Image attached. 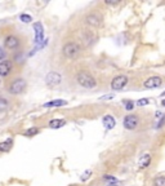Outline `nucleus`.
Returning a JSON list of instances; mask_svg holds the SVG:
<instances>
[{
	"instance_id": "nucleus-18",
	"label": "nucleus",
	"mask_w": 165,
	"mask_h": 186,
	"mask_svg": "<svg viewBox=\"0 0 165 186\" xmlns=\"http://www.w3.org/2000/svg\"><path fill=\"white\" fill-rule=\"evenodd\" d=\"M9 107H10V102L5 97H0V113L7 111Z\"/></svg>"
},
{
	"instance_id": "nucleus-4",
	"label": "nucleus",
	"mask_w": 165,
	"mask_h": 186,
	"mask_svg": "<svg viewBox=\"0 0 165 186\" xmlns=\"http://www.w3.org/2000/svg\"><path fill=\"white\" fill-rule=\"evenodd\" d=\"M26 89V81L23 79H16L12 81V84L9 85V93L10 95H21L22 92Z\"/></svg>"
},
{
	"instance_id": "nucleus-20",
	"label": "nucleus",
	"mask_w": 165,
	"mask_h": 186,
	"mask_svg": "<svg viewBox=\"0 0 165 186\" xmlns=\"http://www.w3.org/2000/svg\"><path fill=\"white\" fill-rule=\"evenodd\" d=\"M19 20L23 23H30L31 21H32V17H31V16H29V14H21L19 16Z\"/></svg>"
},
{
	"instance_id": "nucleus-12",
	"label": "nucleus",
	"mask_w": 165,
	"mask_h": 186,
	"mask_svg": "<svg viewBox=\"0 0 165 186\" xmlns=\"http://www.w3.org/2000/svg\"><path fill=\"white\" fill-rule=\"evenodd\" d=\"M34 30H35V43H40L43 40V35H44V30L40 22L34 23Z\"/></svg>"
},
{
	"instance_id": "nucleus-7",
	"label": "nucleus",
	"mask_w": 165,
	"mask_h": 186,
	"mask_svg": "<svg viewBox=\"0 0 165 186\" xmlns=\"http://www.w3.org/2000/svg\"><path fill=\"white\" fill-rule=\"evenodd\" d=\"M80 38H81V40L85 43V45H90V44H93V43L96 41L97 35L92 30L84 29V30L80 31Z\"/></svg>"
},
{
	"instance_id": "nucleus-31",
	"label": "nucleus",
	"mask_w": 165,
	"mask_h": 186,
	"mask_svg": "<svg viewBox=\"0 0 165 186\" xmlns=\"http://www.w3.org/2000/svg\"><path fill=\"white\" fill-rule=\"evenodd\" d=\"M0 85H2V79H0Z\"/></svg>"
},
{
	"instance_id": "nucleus-6",
	"label": "nucleus",
	"mask_w": 165,
	"mask_h": 186,
	"mask_svg": "<svg viewBox=\"0 0 165 186\" xmlns=\"http://www.w3.org/2000/svg\"><path fill=\"white\" fill-rule=\"evenodd\" d=\"M62 81V75L59 73H56V71H51L48 73L45 76V83L51 87H56Z\"/></svg>"
},
{
	"instance_id": "nucleus-27",
	"label": "nucleus",
	"mask_w": 165,
	"mask_h": 186,
	"mask_svg": "<svg viewBox=\"0 0 165 186\" xmlns=\"http://www.w3.org/2000/svg\"><path fill=\"white\" fill-rule=\"evenodd\" d=\"M104 180H108V181H116V178L111 177V176H104Z\"/></svg>"
},
{
	"instance_id": "nucleus-16",
	"label": "nucleus",
	"mask_w": 165,
	"mask_h": 186,
	"mask_svg": "<svg viewBox=\"0 0 165 186\" xmlns=\"http://www.w3.org/2000/svg\"><path fill=\"white\" fill-rule=\"evenodd\" d=\"M12 146H13V140L12 138H8V140H5L3 142H0V152H8V151H10Z\"/></svg>"
},
{
	"instance_id": "nucleus-26",
	"label": "nucleus",
	"mask_w": 165,
	"mask_h": 186,
	"mask_svg": "<svg viewBox=\"0 0 165 186\" xmlns=\"http://www.w3.org/2000/svg\"><path fill=\"white\" fill-rule=\"evenodd\" d=\"M164 124H165V115L161 118V120H160V122H159V127H163Z\"/></svg>"
},
{
	"instance_id": "nucleus-25",
	"label": "nucleus",
	"mask_w": 165,
	"mask_h": 186,
	"mask_svg": "<svg viewBox=\"0 0 165 186\" xmlns=\"http://www.w3.org/2000/svg\"><path fill=\"white\" fill-rule=\"evenodd\" d=\"M4 57H5V52H4L3 48H0V59H3Z\"/></svg>"
},
{
	"instance_id": "nucleus-3",
	"label": "nucleus",
	"mask_w": 165,
	"mask_h": 186,
	"mask_svg": "<svg viewBox=\"0 0 165 186\" xmlns=\"http://www.w3.org/2000/svg\"><path fill=\"white\" fill-rule=\"evenodd\" d=\"M85 22L93 29H100L103 26V17L100 13H89L85 17Z\"/></svg>"
},
{
	"instance_id": "nucleus-15",
	"label": "nucleus",
	"mask_w": 165,
	"mask_h": 186,
	"mask_svg": "<svg viewBox=\"0 0 165 186\" xmlns=\"http://www.w3.org/2000/svg\"><path fill=\"white\" fill-rule=\"evenodd\" d=\"M151 164V155L150 154H145L139 158V162H138V166L141 169H145Z\"/></svg>"
},
{
	"instance_id": "nucleus-17",
	"label": "nucleus",
	"mask_w": 165,
	"mask_h": 186,
	"mask_svg": "<svg viewBox=\"0 0 165 186\" xmlns=\"http://www.w3.org/2000/svg\"><path fill=\"white\" fill-rule=\"evenodd\" d=\"M48 124L51 128L58 129V128H62L63 125H66V120L65 119H52V120H49Z\"/></svg>"
},
{
	"instance_id": "nucleus-13",
	"label": "nucleus",
	"mask_w": 165,
	"mask_h": 186,
	"mask_svg": "<svg viewBox=\"0 0 165 186\" xmlns=\"http://www.w3.org/2000/svg\"><path fill=\"white\" fill-rule=\"evenodd\" d=\"M102 123H103V125H104V128L106 129H112L115 127V124H116V120L114 119L112 115H106V116H103Z\"/></svg>"
},
{
	"instance_id": "nucleus-24",
	"label": "nucleus",
	"mask_w": 165,
	"mask_h": 186,
	"mask_svg": "<svg viewBox=\"0 0 165 186\" xmlns=\"http://www.w3.org/2000/svg\"><path fill=\"white\" fill-rule=\"evenodd\" d=\"M133 107H134L133 102H128V103H126V105H125V109H126V110H132V109H133Z\"/></svg>"
},
{
	"instance_id": "nucleus-11",
	"label": "nucleus",
	"mask_w": 165,
	"mask_h": 186,
	"mask_svg": "<svg viewBox=\"0 0 165 186\" xmlns=\"http://www.w3.org/2000/svg\"><path fill=\"white\" fill-rule=\"evenodd\" d=\"M13 69V63L8 61V59H4V61L0 62V78H7V76L12 73Z\"/></svg>"
},
{
	"instance_id": "nucleus-29",
	"label": "nucleus",
	"mask_w": 165,
	"mask_h": 186,
	"mask_svg": "<svg viewBox=\"0 0 165 186\" xmlns=\"http://www.w3.org/2000/svg\"><path fill=\"white\" fill-rule=\"evenodd\" d=\"M114 97V95H111V96H106V97H101V100H108V98H112Z\"/></svg>"
},
{
	"instance_id": "nucleus-9",
	"label": "nucleus",
	"mask_w": 165,
	"mask_h": 186,
	"mask_svg": "<svg viewBox=\"0 0 165 186\" xmlns=\"http://www.w3.org/2000/svg\"><path fill=\"white\" fill-rule=\"evenodd\" d=\"M21 44V41L17 36H14V35H9L5 38V40H4V45L7 49H10V51H14V49H17Z\"/></svg>"
},
{
	"instance_id": "nucleus-10",
	"label": "nucleus",
	"mask_w": 165,
	"mask_h": 186,
	"mask_svg": "<svg viewBox=\"0 0 165 186\" xmlns=\"http://www.w3.org/2000/svg\"><path fill=\"white\" fill-rule=\"evenodd\" d=\"M163 84V79L160 76H151L148 78L147 80H145V88H148V89H153V88H159Z\"/></svg>"
},
{
	"instance_id": "nucleus-30",
	"label": "nucleus",
	"mask_w": 165,
	"mask_h": 186,
	"mask_svg": "<svg viewBox=\"0 0 165 186\" xmlns=\"http://www.w3.org/2000/svg\"><path fill=\"white\" fill-rule=\"evenodd\" d=\"M161 103H163V106L165 107V100H163V102H161Z\"/></svg>"
},
{
	"instance_id": "nucleus-14",
	"label": "nucleus",
	"mask_w": 165,
	"mask_h": 186,
	"mask_svg": "<svg viewBox=\"0 0 165 186\" xmlns=\"http://www.w3.org/2000/svg\"><path fill=\"white\" fill-rule=\"evenodd\" d=\"M66 105H67V101L66 100H52L49 102H45L43 106L44 107H62Z\"/></svg>"
},
{
	"instance_id": "nucleus-8",
	"label": "nucleus",
	"mask_w": 165,
	"mask_h": 186,
	"mask_svg": "<svg viewBox=\"0 0 165 186\" xmlns=\"http://www.w3.org/2000/svg\"><path fill=\"white\" fill-rule=\"evenodd\" d=\"M123 124H124V127H125L126 129L133 131V129H135L137 127H138V124H139V119H138V116L132 115V114H130V115H126V116L124 118Z\"/></svg>"
},
{
	"instance_id": "nucleus-5",
	"label": "nucleus",
	"mask_w": 165,
	"mask_h": 186,
	"mask_svg": "<svg viewBox=\"0 0 165 186\" xmlns=\"http://www.w3.org/2000/svg\"><path fill=\"white\" fill-rule=\"evenodd\" d=\"M126 84H128V76L125 75H118L111 80V88L114 91H121Z\"/></svg>"
},
{
	"instance_id": "nucleus-28",
	"label": "nucleus",
	"mask_w": 165,
	"mask_h": 186,
	"mask_svg": "<svg viewBox=\"0 0 165 186\" xmlns=\"http://www.w3.org/2000/svg\"><path fill=\"white\" fill-rule=\"evenodd\" d=\"M106 4L107 5H116V4H119V2H106Z\"/></svg>"
},
{
	"instance_id": "nucleus-21",
	"label": "nucleus",
	"mask_w": 165,
	"mask_h": 186,
	"mask_svg": "<svg viewBox=\"0 0 165 186\" xmlns=\"http://www.w3.org/2000/svg\"><path fill=\"white\" fill-rule=\"evenodd\" d=\"M37 133H39V128H30V129H27L25 132L26 136H35Z\"/></svg>"
},
{
	"instance_id": "nucleus-1",
	"label": "nucleus",
	"mask_w": 165,
	"mask_h": 186,
	"mask_svg": "<svg viewBox=\"0 0 165 186\" xmlns=\"http://www.w3.org/2000/svg\"><path fill=\"white\" fill-rule=\"evenodd\" d=\"M76 81L79 83V85H81L82 88L86 89H93L97 87V80L88 71H79L76 74Z\"/></svg>"
},
{
	"instance_id": "nucleus-2",
	"label": "nucleus",
	"mask_w": 165,
	"mask_h": 186,
	"mask_svg": "<svg viewBox=\"0 0 165 186\" xmlns=\"http://www.w3.org/2000/svg\"><path fill=\"white\" fill-rule=\"evenodd\" d=\"M80 52H81V49H80L79 44H76V43H72V41L66 43V44L63 45V48H62L63 56H65L66 58H68V59H75L76 57H79Z\"/></svg>"
},
{
	"instance_id": "nucleus-23",
	"label": "nucleus",
	"mask_w": 165,
	"mask_h": 186,
	"mask_svg": "<svg viewBox=\"0 0 165 186\" xmlns=\"http://www.w3.org/2000/svg\"><path fill=\"white\" fill-rule=\"evenodd\" d=\"M90 174H92V171H86V172L81 176V180H82V181H85V180H88V178L90 177Z\"/></svg>"
},
{
	"instance_id": "nucleus-19",
	"label": "nucleus",
	"mask_w": 165,
	"mask_h": 186,
	"mask_svg": "<svg viewBox=\"0 0 165 186\" xmlns=\"http://www.w3.org/2000/svg\"><path fill=\"white\" fill-rule=\"evenodd\" d=\"M153 186H165V177L159 176L153 180Z\"/></svg>"
},
{
	"instance_id": "nucleus-22",
	"label": "nucleus",
	"mask_w": 165,
	"mask_h": 186,
	"mask_svg": "<svg viewBox=\"0 0 165 186\" xmlns=\"http://www.w3.org/2000/svg\"><path fill=\"white\" fill-rule=\"evenodd\" d=\"M148 103V100L147 98H142V100H138L137 101V105L138 106H145V105H147Z\"/></svg>"
}]
</instances>
